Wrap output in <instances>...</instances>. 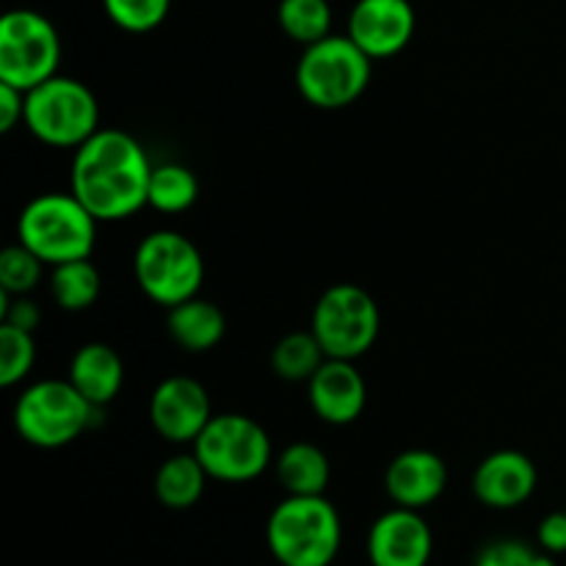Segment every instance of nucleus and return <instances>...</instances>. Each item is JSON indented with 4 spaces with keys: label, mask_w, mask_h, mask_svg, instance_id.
I'll list each match as a JSON object with an SVG mask.
<instances>
[{
    "label": "nucleus",
    "mask_w": 566,
    "mask_h": 566,
    "mask_svg": "<svg viewBox=\"0 0 566 566\" xmlns=\"http://www.w3.org/2000/svg\"><path fill=\"white\" fill-rule=\"evenodd\" d=\"M153 169L138 138L116 127H99L75 149L70 191L97 221H125L147 205Z\"/></svg>",
    "instance_id": "obj_1"
},
{
    "label": "nucleus",
    "mask_w": 566,
    "mask_h": 566,
    "mask_svg": "<svg viewBox=\"0 0 566 566\" xmlns=\"http://www.w3.org/2000/svg\"><path fill=\"white\" fill-rule=\"evenodd\" d=\"M265 545L280 566H332L343 545V523L324 495H287L265 523Z\"/></svg>",
    "instance_id": "obj_2"
},
{
    "label": "nucleus",
    "mask_w": 566,
    "mask_h": 566,
    "mask_svg": "<svg viewBox=\"0 0 566 566\" xmlns=\"http://www.w3.org/2000/svg\"><path fill=\"white\" fill-rule=\"evenodd\" d=\"M97 224L92 210L75 193L50 191L33 197L22 208L17 219V241L53 269L72 260L92 258Z\"/></svg>",
    "instance_id": "obj_3"
},
{
    "label": "nucleus",
    "mask_w": 566,
    "mask_h": 566,
    "mask_svg": "<svg viewBox=\"0 0 566 566\" xmlns=\"http://www.w3.org/2000/svg\"><path fill=\"white\" fill-rule=\"evenodd\" d=\"M374 75V59L352 36L329 33L307 44L296 64V88L321 111H340L357 103Z\"/></svg>",
    "instance_id": "obj_4"
},
{
    "label": "nucleus",
    "mask_w": 566,
    "mask_h": 566,
    "mask_svg": "<svg viewBox=\"0 0 566 566\" xmlns=\"http://www.w3.org/2000/svg\"><path fill=\"white\" fill-rule=\"evenodd\" d=\"M22 125L48 147L77 149L99 130V105L77 77L53 75L25 92Z\"/></svg>",
    "instance_id": "obj_5"
},
{
    "label": "nucleus",
    "mask_w": 566,
    "mask_h": 566,
    "mask_svg": "<svg viewBox=\"0 0 566 566\" xmlns=\"http://www.w3.org/2000/svg\"><path fill=\"white\" fill-rule=\"evenodd\" d=\"M97 407L72 387L70 379H42L25 387L14 403V429L28 446L55 451L92 429Z\"/></svg>",
    "instance_id": "obj_6"
},
{
    "label": "nucleus",
    "mask_w": 566,
    "mask_h": 566,
    "mask_svg": "<svg viewBox=\"0 0 566 566\" xmlns=\"http://www.w3.org/2000/svg\"><path fill=\"white\" fill-rule=\"evenodd\" d=\"M133 274L144 296L160 307L199 296L205 282V260L197 243L177 230H155L142 238L133 254Z\"/></svg>",
    "instance_id": "obj_7"
},
{
    "label": "nucleus",
    "mask_w": 566,
    "mask_h": 566,
    "mask_svg": "<svg viewBox=\"0 0 566 566\" xmlns=\"http://www.w3.org/2000/svg\"><path fill=\"white\" fill-rule=\"evenodd\" d=\"M193 453L213 481L247 484L260 479L274 459L271 437L249 415H213L193 440Z\"/></svg>",
    "instance_id": "obj_8"
},
{
    "label": "nucleus",
    "mask_w": 566,
    "mask_h": 566,
    "mask_svg": "<svg viewBox=\"0 0 566 566\" xmlns=\"http://www.w3.org/2000/svg\"><path fill=\"white\" fill-rule=\"evenodd\" d=\"M381 329L379 304L365 287L337 282L326 287L313 307L310 332L318 337L326 357L359 359L374 348Z\"/></svg>",
    "instance_id": "obj_9"
},
{
    "label": "nucleus",
    "mask_w": 566,
    "mask_h": 566,
    "mask_svg": "<svg viewBox=\"0 0 566 566\" xmlns=\"http://www.w3.org/2000/svg\"><path fill=\"white\" fill-rule=\"evenodd\" d=\"M61 36L53 22L33 9H11L0 17V81L39 86L59 75Z\"/></svg>",
    "instance_id": "obj_10"
},
{
    "label": "nucleus",
    "mask_w": 566,
    "mask_h": 566,
    "mask_svg": "<svg viewBox=\"0 0 566 566\" xmlns=\"http://www.w3.org/2000/svg\"><path fill=\"white\" fill-rule=\"evenodd\" d=\"M213 418L210 396L191 376H169L149 398V423L166 442H193Z\"/></svg>",
    "instance_id": "obj_11"
},
{
    "label": "nucleus",
    "mask_w": 566,
    "mask_h": 566,
    "mask_svg": "<svg viewBox=\"0 0 566 566\" xmlns=\"http://www.w3.org/2000/svg\"><path fill=\"white\" fill-rule=\"evenodd\" d=\"M365 551L370 566H429L434 534L423 514L396 506L374 520Z\"/></svg>",
    "instance_id": "obj_12"
},
{
    "label": "nucleus",
    "mask_w": 566,
    "mask_h": 566,
    "mask_svg": "<svg viewBox=\"0 0 566 566\" xmlns=\"http://www.w3.org/2000/svg\"><path fill=\"white\" fill-rule=\"evenodd\" d=\"M418 17L409 0H357L348 14V36L374 61L392 59L412 42Z\"/></svg>",
    "instance_id": "obj_13"
},
{
    "label": "nucleus",
    "mask_w": 566,
    "mask_h": 566,
    "mask_svg": "<svg viewBox=\"0 0 566 566\" xmlns=\"http://www.w3.org/2000/svg\"><path fill=\"white\" fill-rule=\"evenodd\" d=\"M536 484H539V473H536L534 459L525 457L523 451H512V448H503V451L481 459L473 473L475 501L486 509H497V512L523 506L536 492Z\"/></svg>",
    "instance_id": "obj_14"
},
{
    "label": "nucleus",
    "mask_w": 566,
    "mask_h": 566,
    "mask_svg": "<svg viewBox=\"0 0 566 566\" xmlns=\"http://www.w3.org/2000/svg\"><path fill=\"white\" fill-rule=\"evenodd\" d=\"M307 401L324 423L348 426L368 403V385L352 359L329 357L307 381Z\"/></svg>",
    "instance_id": "obj_15"
},
{
    "label": "nucleus",
    "mask_w": 566,
    "mask_h": 566,
    "mask_svg": "<svg viewBox=\"0 0 566 566\" xmlns=\"http://www.w3.org/2000/svg\"><path fill=\"white\" fill-rule=\"evenodd\" d=\"M448 486V464L426 448H409L398 453L385 473V490L396 506L423 512L437 503Z\"/></svg>",
    "instance_id": "obj_16"
},
{
    "label": "nucleus",
    "mask_w": 566,
    "mask_h": 566,
    "mask_svg": "<svg viewBox=\"0 0 566 566\" xmlns=\"http://www.w3.org/2000/svg\"><path fill=\"white\" fill-rule=\"evenodd\" d=\"M66 379L92 407L103 409L105 403L119 396L122 381H125V365L108 343H86L72 357Z\"/></svg>",
    "instance_id": "obj_17"
},
{
    "label": "nucleus",
    "mask_w": 566,
    "mask_h": 566,
    "mask_svg": "<svg viewBox=\"0 0 566 566\" xmlns=\"http://www.w3.org/2000/svg\"><path fill=\"white\" fill-rule=\"evenodd\" d=\"M166 329L180 348L191 354H205L224 340L227 318L219 304L193 296L169 310Z\"/></svg>",
    "instance_id": "obj_18"
},
{
    "label": "nucleus",
    "mask_w": 566,
    "mask_h": 566,
    "mask_svg": "<svg viewBox=\"0 0 566 566\" xmlns=\"http://www.w3.org/2000/svg\"><path fill=\"white\" fill-rule=\"evenodd\" d=\"M276 481L287 495H324L332 479L329 457L313 442H293L276 457Z\"/></svg>",
    "instance_id": "obj_19"
},
{
    "label": "nucleus",
    "mask_w": 566,
    "mask_h": 566,
    "mask_svg": "<svg viewBox=\"0 0 566 566\" xmlns=\"http://www.w3.org/2000/svg\"><path fill=\"white\" fill-rule=\"evenodd\" d=\"M208 479V470L202 468L197 453H177L166 459L155 473V497L171 512H186L205 495Z\"/></svg>",
    "instance_id": "obj_20"
},
{
    "label": "nucleus",
    "mask_w": 566,
    "mask_h": 566,
    "mask_svg": "<svg viewBox=\"0 0 566 566\" xmlns=\"http://www.w3.org/2000/svg\"><path fill=\"white\" fill-rule=\"evenodd\" d=\"M99 285L103 282L92 258L53 265V274H50V296L66 313H83L92 307L99 296Z\"/></svg>",
    "instance_id": "obj_21"
},
{
    "label": "nucleus",
    "mask_w": 566,
    "mask_h": 566,
    "mask_svg": "<svg viewBox=\"0 0 566 566\" xmlns=\"http://www.w3.org/2000/svg\"><path fill=\"white\" fill-rule=\"evenodd\" d=\"M326 359L329 357L313 332H291L271 352V368L285 381H310Z\"/></svg>",
    "instance_id": "obj_22"
},
{
    "label": "nucleus",
    "mask_w": 566,
    "mask_h": 566,
    "mask_svg": "<svg viewBox=\"0 0 566 566\" xmlns=\"http://www.w3.org/2000/svg\"><path fill=\"white\" fill-rule=\"evenodd\" d=\"M199 199V180L188 166L158 164L149 177V208L160 213H182Z\"/></svg>",
    "instance_id": "obj_23"
},
{
    "label": "nucleus",
    "mask_w": 566,
    "mask_h": 566,
    "mask_svg": "<svg viewBox=\"0 0 566 566\" xmlns=\"http://www.w3.org/2000/svg\"><path fill=\"white\" fill-rule=\"evenodd\" d=\"M276 22L285 36L307 48L332 33V6L329 0H280Z\"/></svg>",
    "instance_id": "obj_24"
},
{
    "label": "nucleus",
    "mask_w": 566,
    "mask_h": 566,
    "mask_svg": "<svg viewBox=\"0 0 566 566\" xmlns=\"http://www.w3.org/2000/svg\"><path fill=\"white\" fill-rule=\"evenodd\" d=\"M36 363L33 332L0 324V387H14L31 374Z\"/></svg>",
    "instance_id": "obj_25"
},
{
    "label": "nucleus",
    "mask_w": 566,
    "mask_h": 566,
    "mask_svg": "<svg viewBox=\"0 0 566 566\" xmlns=\"http://www.w3.org/2000/svg\"><path fill=\"white\" fill-rule=\"evenodd\" d=\"M44 263L22 243L0 252V291L9 296H28L42 280Z\"/></svg>",
    "instance_id": "obj_26"
},
{
    "label": "nucleus",
    "mask_w": 566,
    "mask_h": 566,
    "mask_svg": "<svg viewBox=\"0 0 566 566\" xmlns=\"http://www.w3.org/2000/svg\"><path fill=\"white\" fill-rule=\"evenodd\" d=\"M103 9L122 31L149 33L169 17L171 0H103Z\"/></svg>",
    "instance_id": "obj_27"
},
{
    "label": "nucleus",
    "mask_w": 566,
    "mask_h": 566,
    "mask_svg": "<svg viewBox=\"0 0 566 566\" xmlns=\"http://www.w3.org/2000/svg\"><path fill=\"white\" fill-rule=\"evenodd\" d=\"M473 566H558L551 553L520 539H495L484 545Z\"/></svg>",
    "instance_id": "obj_28"
},
{
    "label": "nucleus",
    "mask_w": 566,
    "mask_h": 566,
    "mask_svg": "<svg viewBox=\"0 0 566 566\" xmlns=\"http://www.w3.org/2000/svg\"><path fill=\"white\" fill-rule=\"evenodd\" d=\"M0 318L3 324L17 326V329L36 332L39 321H42V310L33 302L31 296H9V293L0 291Z\"/></svg>",
    "instance_id": "obj_29"
},
{
    "label": "nucleus",
    "mask_w": 566,
    "mask_h": 566,
    "mask_svg": "<svg viewBox=\"0 0 566 566\" xmlns=\"http://www.w3.org/2000/svg\"><path fill=\"white\" fill-rule=\"evenodd\" d=\"M536 542L551 556H564L566 553V509L564 512L547 514L536 528Z\"/></svg>",
    "instance_id": "obj_30"
},
{
    "label": "nucleus",
    "mask_w": 566,
    "mask_h": 566,
    "mask_svg": "<svg viewBox=\"0 0 566 566\" xmlns=\"http://www.w3.org/2000/svg\"><path fill=\"white\" fill-rule=\"evenodd\" d=\"M25 119V92L0 81V130H14Z\"/></svg>",
    "instance_id": "obj_31"
}]
</instances>
